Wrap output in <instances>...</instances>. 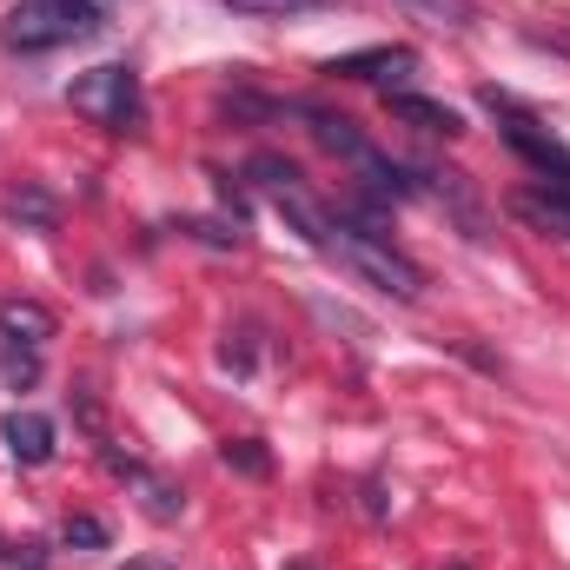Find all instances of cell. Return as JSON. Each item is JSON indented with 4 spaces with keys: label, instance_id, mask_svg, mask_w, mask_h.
<instances>
[{
    "label": "cell",
    "instance_id": "obj_1",
    "mask_svg": "<svg viewBox=\"0 0 570 570\" xmlns=\"http://www.w3.org/2000/svg\"><path fill=\"white\" fill-rule=\"evenodd\" d=\"M325 253L345 266V273H358L365 285H379L385 298H399V305H412V298H425V273L392 246V233H379L372 219H352V213H332V233H325Z\"/></svg>",
    "mask_w": 570,
    "mask_h": 570
},
{
    "label": "cell",
    "instance_id": "obj_2",
    "mask_svg": "<svg viewBox=\"0 0 570 570\" xmlns=\"http://www.w3.org/2000/svg\"><path fill=\"white\" fill-rule=\"evenodd\" d=\"M94 33H107V0H13L0 20L7 53H53Z\"/></svg>",
    "mask_w": 570,
    "mask_h": 570
},
{
    "label": "cell",
    "instance_id": "obj_3",
    "mask_svg": "<svg viewBox=\"0 0 570 570\" xmlns=\"http://www.w3.org/2000/svg\"><path fill=\"white\" fill-rule=\"evenodd\" d=\"M67 107H73L87 127H100V134H140V120H146L140 73H134V67H120V60L87 67V73H73Z\"/></svg>",
    "mask_w": 570,
    "mask_h": 570
},
{
    "label": "cell",
    "instance_id": "obj_4",
    "mask_svg": "<svg viewBox=\"0 0 570 570\" xmlns=\"http://www.w3.org/2000/svg\"><path fill=\"white\" fill-rule=\"evenodd\" d=\"M325 73H338V80H365V87H399V80H412L419 73V53L412 47H365V53H338V60H325Z\"/></svg>",
    "mask_w": 570,
    "mask_h": 570
},
{
    "label": "cell",
    "instance_id": "obj_5",
    "mask_svg": "<svg viewBox=\"0 0 570 570\" xmlns=\"http://www.w3.org/2000/svg\"><path fill=\"white\" fill-rule=\"evenodd\" d=\"M0 438H7V458L20 471H40L53 458V419H40V412H7L0 419Z\"/></svg>",
    "mask_w": 570,
    "mask_h": 570
},
{
    "label": "cell",
    "instance_id": "obj_6",
    "mask_svg": "<svg viewBox=\"0 0 570 570\" xmlns=\"http://www.w3.org/2000/svg\"><path fill=\"white\" fill-rule=\"evenodd\" d=\"M385 107H392V120H399V127L444 134V140H458V134H464V114H458V107H444V100H425V94H385Z\"/></svg>",
    "mask_w": 570,
    "mask_h": 570
},
{
    "label": "cell",
    "instance_id": "obj_7",
    "mask_svg": "<svg viewBox=\"0 0 570 570\" xmlns=\"http://www.w3.org/2000/svg\"><path fill=\"white\" fill-rule=\"evenodd\" d=\"M0 213H7L20 233H53V226H60V199H53L40 179H20V186H7Z\"/></svg>",
    "mask_w": 570,
    "mask_h": 570
},
{
    "label": "cell",
    "instance_id": "obj_8",
    "mask_svg": "<svg viewBox=\"0 0 570 570\" xmlns=\"http://www.w3.org/2000/svg\"><path fill=\"white\" fill-rule=\"evenodd\" d=\"M0 338L40 352V345L53 338V312H47L40 298H0Z\"/></svg>",
    "mask_w": 570,
    "mask_h": 570
},
{
    "label": "cell",
    "instance_id": "obj_9",
    "mask_svg": "<svg viewBox=\"0 0 570 570\" xmlns=\"http://www.w3.org/2000/svg\"><path fill=\"white\" fill-rule=\"evenodd\" d=\"M511 213H518L524 226L551 233V239H570V193H551V186H538V193H511Z\"/></svg>",
    "mask_w": 570,
    "mask_h": 570
},
{
    "label": "cell",
    "instance_id": "obj_10",
    "mask_svg": "<svg viewBox=\"0 0 570 570\" xmlns=\"http://www.w3.org/2000/svg\"><path fill=\"white\" fill-rule=\"evenodd\" d=\"M298 114L312 120V140L325 146V153H338V159H352V166L372 153V140H365V134H358L345 114H332V107H298Z\"/></svg>",
    "mask_w": 570,
    "mask_h": 570
},
{
    "label": "cell",
    "instance_id": "obj_11",
    "mask_svg": "<svg viewBox=\"0 0 570 570\" xmlns=\"http://www.w3.org/2000/svg\"><path fill=\"white\" fill-rule=\"evenodd\" d=\"M219 464L239 471V478H266V471H273V451H266L259 438H226V444H219Z\"/></svg>",
    "mask_w": 570,
    "mask_h": 570
},
{
    "label": "cell",
    "instance_id": "obj_12",
    "mask_svg": "<svg viewBox=\"0 0 570 570\" xmlns=\"http://www.w3.org/2000/svg\"><path fill=\"white\" fill-rule=\"evenodd\" d=\"M399 7H412L419 20H431V27H458V33L478 20V0H399Z\"/></svg>",
    "mask_w": 570,
    "mask_h": 570
},
{
    "label": "cell",
    "instance_id": "obj_13",
    "mask_svg": "<svg viewBox=\"0 0 570 570\" xmlns=\"http://www.w3.org/2000/svg\"><path fill=\"white\" fill-rule=\"evenodd\" d=\"M107 538H114V531H107V518H94V511H73V518L60 524V544H67V551H107Z\"/></svg>",
    "mask_w": 570,
    "mask_h": 570
},
{
    "label": "cell",
    "instance_id": "obj_14",
    "mask_svg": "<svg viewBox=\"0 0 570 570\" xmlns=\"http://www.w3.org/2000/svg\"><path fill=\"white\" fill-rule=\"evenodd\" d=\"M134 484L146 491V518H159V524H166V518H179V511H186V491H173L166 478H153V471H140Z\"/></svg>",
    "mask_w": 570,
    "mask_h": 570
},
{
    "label": "cell",
    "instance_id": "obj_15",
    "mask_svg": "<svg viewBox=\"0 0 570 570\" xmlns=\"http://www.w3.org/2000/svg\"><path fill=\"white\" fill-rule=\"evenodd\" d=\"M233 13H253V20H298V13H318L332 0H226Z\"/></svg>",
    "mask_w": 570,
    "mask_h": 570
},
{
    "label": "cell",
    "instance_id": "obj_16",
    "mask_svg": "<svg viewBox=\"0 0 570 570\" xmlns=\"http://www.w3.org/2000/svg\"><path fill=\"white\" fill-rule=\"evenodd\" d=\"M179 233H193V239L213 246V253H239V246H246V233H239V226H219V219H179Z\"/></svg>",
    "mask_w": 570,
    "mask_h": 570
},
{
    "label": "cell",
    "instance_id": "obj_17",
    "mask_svg": "<svg viewBox=\"0 0 570 570\" xmlns=\"http://www.w3.org/2000/svg\"><path fill=\"white\" fill-rule=\"evenodd\" d=\"M0 379H7L13 392L33 385V379H40V352H33V345H7V352H0Z\"/></svg>",
    "mask_w": 570,
    "mask_h": 570
},
{
    "label": "cell",
    "instance_id": "obj_18",
    "mask_svg": "<svg viewBox=\"0 0 570 570\" xmlns=\"http://www.w3.org/2000/svg\"><path fill=\"white\" fill-rule=\"evenodd\" d=\"M127 570H173L166 558H140V564H127Z\"/></svg>",
    "mask_w": 570,
    "mask_h": 570
},
{
    "label": "cell",
    "instance_id": "obj_19",
    "mask_svg": "<svg viewBox=\"0 0 570 570\" xmlns=\"http://www.w3.org/2000/svg\"><path fill=\"white\" fill-rule=\"evenodd\" d=\"M285 570H318V564H285Z\"/></svg>",
    "mask_w": 570,
    "mask_h": 570
},
{
    "label": "cell",
    "instance_id": "obj_20",
    "mask_svg": "<svg viewBox=\"0 0 570 570\" xmlns=\"http://www.w3.org/2000/svg\"><path fill=\"white\" fill-rule=\"evenodd\" d=\"M451 570H464V564H451Z\"/></svg>",
    "mask_w": 570,
    "mask_h": 570
}]
</instances>
